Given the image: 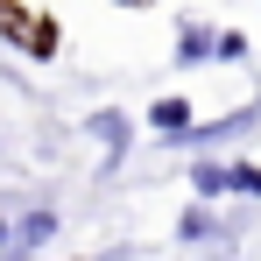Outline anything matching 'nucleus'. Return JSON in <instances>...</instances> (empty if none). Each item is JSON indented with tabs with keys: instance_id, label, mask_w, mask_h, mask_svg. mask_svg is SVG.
<instances>
[{
	"instance_id": "nucleus-2",
	"label": "nucleus",
	"mask_w": 261,
	"mask_h": 261,
	"mask_svg": "<svg viewBox=\"0 0 261 261\" xmlns=\"http://www.w3.org/2000/svg\"><path fill=\"white\" fill-rule=\"evenodd\" d=\"M155 127L184 134V127H191V106H184V99H155Z\"/></svg>"
},
{
	"instance_id": "nucleus-3",
	"label": "nucleus",
	"mask_w": 261,
	"mask_h": 261,
	"mask_svg": "<svg viewBox=\"0 0 261 261\" xmlns=\"http://www.w3.org/2000/svg\"><path fill=\"white\" fill-rule=\"evenodd\" d=\"M198 191H205V198H219V191H233V170H212V163H205V170H198Z\"/></svg>"
},
{
	"instance_id": "nucleus-5",
	"label": "nucleus",
	"mask_w": 261,
	"mask_h": 261,
	"mask_svg": "<svg viewBox=\"0 0 261 261\" xmlns=\"http://www.w3.org/2000/svg\"><path fill=\"white\" fill-rule=\"evenodd\" d=\"M0 240H7V226H0Z\"/></svg>"
},
{
	"instance_id": "nucleus-1",
	"label": "nucleus",
	"mask_w": 261,
	"mask_h": 261,
	"mask_svg": "<svg viewBox=\"0 0 261 261\" xmlns=\"http://www.w3.org/2000/svg\"><path fill=\"white\" fill-rule=\"evenodd\" d=\"M92 134L106 141V155H120V148H127V120H120V113H99V120H92Z\"/></svg>"
},
{
	"instance_id": "nucleus-4",
	"label": "nucleus",
	"mask_w": 261,
	"mask_h": 261,
	"mask_svg": "<svg viewBox=\"0 0 261 261\" xmlns=\"http://www.w3.org/2000/svg\"><path fill=\"white\" fill-rule=\"evenodd\" d=\"M233 191H247V198H261V170H247V163H240V170H233Z\"/></svg>"
}]
</instances>
